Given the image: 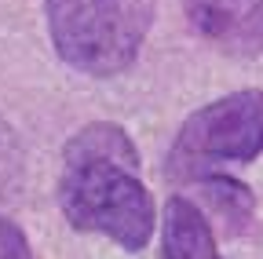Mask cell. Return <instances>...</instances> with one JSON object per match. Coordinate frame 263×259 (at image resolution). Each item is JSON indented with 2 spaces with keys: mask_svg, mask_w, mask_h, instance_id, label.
Here are the masks:
<instances>
[{
  "mask_svg": "<svg viewBox=\"0 0 263 259\" xmlns=\"http://www.w3.org/2000/svg\"><path fill=\"white\" fill-rule=\"evenodd\" d=\"M55 201L81 234H99L124 252H143L157 212L139 179V150L114 121H91L66 139Z\"/></svg>",
  "mask_w": 263,
  "mask_h": 259,
  "instance_id": "6da1fadb",
  "label": "cell"
},
{
  "mask_svg": "<svg viewBox=\"0 0 263 259\" xmlns=\"http://www.w3.org/2000/svg\"><path fill=\"white\" fill-rule=\"evenodd\" d=\"M157 0H44L48 37L70 70L117 77L136 66Z\"/></svg>",
  "mask_w": 263,
  "mask_h": 259,
  "instance_id": "7a4b0ae2",
  "label": "cell"
},
{
  "mask_svg": "<svg viewBox=\"0 0 263 259\" xmlns=\"http://www.w3.org/2000/svg\"><path fill=\"white\" fill-rule=\"evenodd\" d=\"M263 153V91L241 88L194 110L172 139L164 175L194 183L223 165H252Z\"/></svg>",
  "mask_w": 263,
  "mask_h": 259,
  "instance_id": "3957f363",
  "label": "cell"
},
{
  "mask_svg": "<svg viewBox=\"0 0 263 259\" xmlns=\"http://www.w3.org/2000/svg\"><path fill=\"white\" fill-rule=\"evenodd\" d=\"M186 22L227 55L263 51V0H183Z\"/></svg>",
  "mask_w": 263,
  "mask_h": 259,
  "instance_id": "277c9868",
  "label": "cell"
},
{
  "mask_svg": "<svg viewBox=\"0 0 263 259\" xmlns=\"http://www.w3.org/2000/svg\"><path fill=\"white\" fill-rule=\"evenodd\" d=\"M216 230L212 219L190 197L176 193L161 212V259H216Z\"/></svg>",
  "mask_w": 263,
  "mask_h": 259,
  "instance_id": "5b68a950",
  "label": "cell"
},
{
  "mask_svg": "<svg viewBox=\"0 0 263 259\" xmlns=\"http://www.w3.org/2000/svg\"><path fill=\"white\" fill-rule=\"evenodd\" d=\"M197 186H201V197L205 205L212 208V215L223 223L227 234H245L249 223L256 215V193L249 190V183L227 175V172H205L194 179Z\"/></svg>",
  "mask_w": 263,
  "mask_h": 259,
  "instance_id": "8992f818",
  "label": "cell"
},
{
  "mask_svg": "<svg viewBox=\"0 0 263 259\" xmlns=\"http://www.w3.org/2000/svg\"><path fill=\"white\" fill-rule=\"evenodd\" d=\"M0 259H33L26 230L8 215H0Z\"/></svg>",
  "mask_w": 263,
  "mask_h": 259,
  "instance_id": "52a82bcc",
  "label": "cell"
},
{
  "mask_svg": "<svg viewBox=\"0 0 263 259\" xmlns=\"http://www.w3.org/2000/svg\"><path fill=\"white\" fill-rule=\"evenodd\" d=\"M216 259H219V255H216Z\"/></svg>",
  "mask_w": 263,
  "mask_h": 259,
  "instance_id": "ba28073f",
  "label": "cell"
}]
</instances>
